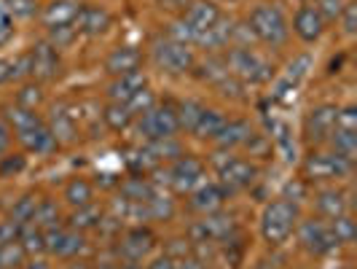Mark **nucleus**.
<instances>
[{"label":"nucleus","instance_id":"dca6fc26","mask_svg":"<svg viewBox=\"0 0 357 269\" xmlns=\"http://www.w3.org/2000/svg\"><path fill=\"white\" fill-rule=\"evenodd\" d=\"M107 27H110V14H107V8L94 6V3L81 6L78 17H75V33L97 38V36H102Z\"/></svg>","mask_w":357,"mask_h":269},{"label":"nucleus","instance_id":"0eeeda50","mask_svg":"<svg viewBox=\"0 0 357 269\" xmlns=\"http://www.w3.org/2000/svg\"><path fill=\"white\" fill-rule=\"evenodd\" d=\"M306 178L312 180H333V178H347L352 173V159L341 157L336 151L331 154H312L304 161Z\"/></svg>","mask_w":357,"mask_h":269},{"label":"nucleus","instance_id":"4c0bfd02","mask_svg":"<svg viewBox=\"0 0 357 269\" xmlns=\"http://www.w3.org/2000/svg\"><path fill=\"white\" fill-rule=\"evenodd\" d=\"M331 229H333V237H336L339 245H347V242L355 240V221L347 213L339 215V218H333V221H331Z\"/></svg>","mask_w":357,"mask_h":269},{"label":"nucleus","instance_id":"a878e982","mask_svg":"<svg viewBox=\"0 0 357 269\" xmlns=\"http://www.w3.org/2000/svg\"><path fill=\"white\" fill-rule=\"evenodd\" d=\"M52 135L56 138V143H70L75 140V119H73V113H68L65 108H56L52 116Z\"/></svg>","mask_w":357,"mask_h":269},{"label":"nucleus","instance_id":"2eb2a0df","mask_svg":"<svg viewBox=\"0 0 357 269\" xmlns=\"http://www.w3.org/2000/svg\"><path fill=\"white\" fill-rule=\"evenodd\" d=\"M293 33L304 43H314L325 33V19L320 17V11L314 6H301L296 11V17H293Z\"/></svg>","mask_w":357,"mask_h":269},{"label":"nucleus","instance_id":"a211bd4d","mask_svg":"<svg viewBox=\"0 0 357 269\" xmlns=\"http://www.w3.org/2000/svg\"><path fill=\"white\" fill-rule=\"evenodd\" d=\"M153 245H156L153 232L145 229V226H135V229H129V232L124 234L119 251L124 253L126 261H140L143 256H148V253L153 251Z\"/></svg>","mask_w":357,"mask_h":269},{"label":"nucleus","instance_id":"f03ea898","mask_svg":"<svg viewBox=\"0 0 357 269\" xmlns=\"http://www.w3.org/2000/svg\"><path fill=\"white\" fill-rule=\"evenodd\" d=\"M250 33L264 46H271V49H277V46H285L287 38H290V24H287L285 14H282V8L280 6H255L250 14Z\"/></svg>","mask_w":357,"mask_h":269},{"label":"nucleus","instance_id":"ea45409f","mask_svg":"<svg viewBox=\"0 0 357 269\" xmlns=\"http://www.w3.org/2000/svg\"><path fill=\"white\" fill-rule=\"evenodd\" d=\"M126 106H129V110H132V113H145V110H151V108L156 106V97H153V92L145 87V89L137 92V94H135V97H132Z\"/></svg>","mask_w":357,"mask_h":269},{"label":"nucleus","instance_id":"ddd939ff","mask_svg":"<svg viewBox=\"0 0 357 269\" xmlns=\"http://www.w3.org/2000/svg\"><path fill=\"white\" fill-rule=\"evenodd\" d=\"M86 248V240L75 229H52L46 232V251L56 259H75L78 253Z\"/></svg>","mask_w":357,"mask_h":269},{"label":"nucleus","instance_id":"6e6552de","mask_svg":"<svg viewBox=\"0 0 357 269\" xmlns=\"http://www.w3.org/2000/svg\"><path fill=\"white\" fill-rule=\"evenodd\" d=\"M218 178L226 191H242L250 189L252 180L258 178V167L239 157H226L223 161H218Z\"/></svg>","mask_w":357,"mask_h":269},{"label":"nucleus","instance_id":"c756f323","mask_svg":"<svg viewBox=\"0 0 357 269\" xmlns=\"http://www.w3.org/2000/svg\"><path fill=\"white\" fill-rule=\"evenodd\" d=\"M234 27L231 22H226V19L220 17L218 22H215L210 30H204L202 36H199L197 43H202V46H207V49H218V46H223V43H229V38H231Z\"/></svg>","mask_w":357,"mask_h":269},{"label":"nucleus","instance_id":"c9c22d12","mask_svg":"<svg viewBox=\"0 0 357 269\" xmlns=\"http://www.w3.org/2000/svg\"><path fill=\"white\" fill-rule=\"evenodd\" d=\"M100 218H102V213L94 208V205H86V208H75V213H73L70 218V229H91V226H97L100 224Z\"/></svg>","mask_w":357,"mask_h":269},{"label":"nucleus","instance_id":"1a4fd4ad","mask_svg":"<svg viewBox=\"0 0 357 269\" xmlns=\"http://www.w3.org/2000/svg\"><path fill=\"white\" fill-rule=\"evenodd\" d=\"M169 186L180 194H191L199 183H204V164L197 157H178L169 167Z\"/></svg>","mask_w":357,"mask_h":269},{"label":"nucleus","instance_id":"72a5a7b5","mask_svg":"<svg viewBox=\"0 0 357 269\" xmlns=\"http://www.w3.org/2000/svg\"><path fill=\"white\" fill-rule=\"evenodd\" d=\"M202 110H204V106H202V103H197V100H185V103H180V106L175 108L180 129H188V132H194V126H197L199 116H202Z\"/></svg>","mask_w":357,"mask_h":269},{"label":"nucleus","instance_id":"bb28decb","mask_svg":"<svg viewBox=\"0 0 357 269\" xmlns=\"http://www.w3.org/2000/svg\"><path fill=\"white\" fill-rule=\"evenodd\" d=\"M30 226H36L40 232H52L59 226V208L54 205L52 199H40L36 208V215L30 221Z\"/></svg>","mask_w":357,"mask_h":269},{"label":"nucleus","instance_id":"e433bc0d","mask_svg":"<svg viewBox=\"0 0 357 269\" xmlns=\"http://www.w3.org/2000/svg\"><path fill=\"white\" fill-rule=\"evenodd\" d=\"M19 242L24 245V251L27 253H43L46 251V232H40L36 226H24L22 234H19Z\"/></svg>","mask_w":357,"mask_h":269},{"label":"nucleus","instance_id":"c03bdc74","mask_svg":"<svg viewBox=\"0 0 357 269\" xmlns=\"http://www.w3.org/2000/svg\"><path fill=\"white\" fill-rule=\"evenodd\" d=\"M43 100V94H40V89L38 87H22V92L17 94V106H22V108H30V110H36V106Z\"/></svg>","mask_w":357,"mask_h":269},{"label":"nucleus","instance_id":"13d9d810","mask_svg":"<svg viewBox=\"0 0 357 269\" xmlns=\"http://www.w3.org/2000/svg\"><path fill=\"white\" fill-rule=\"evenodd\" d=\"M341 269H352V267H349V264H347V267H341Z\"/></svg>","mask_w":357,"mask_h":269},{"label":"nucleus","instance_id":"9b49d317","mask_svg":"<svg viewBox=\"0 0 357 269\" xmlns=\"http://www.w3.org/2000/svg\"><path fill=\"white\" fill-rule=\"evenodd\" d=\"M336 116L339 108L336 106H317L306 113L304 119V135L309 143H322L331 138V132L336 129Z\"/></svg>","mask_w":357,"mask_h":269},{"label":"nucleus","instance_id":"79ce46f5","mask_svg":"<svg viewBox=\"0 0 357 269\" xmlns=\"http://www.w3.org/2000/svg\"><path fill=\"white\" fill-rule=\"evenodd\" d=\"M336 129L357 132V108L355 106L339 108V116H336Z\"/></svg>","mask_w":357,"mask_h":269},{"label":"nucleus","instance_id":"4d7b16f0","mask_svg":"<svg viewBox=\"0 0 357 269\" xmlns=\"http://www.w3.org/2000/svg\"><path fill=\"white\" fill-rule=\"evenodd\" d=\"M258 269H274V267H271L268 261H264V264H261V267H258Z\"/></svg>","mask_w":357,"mask_h":269},{"label":"nucleus","instance_id":"7c9ffc66","mask_svg":"<svg viewBox=\"0 0 357 269\" xmlns=\"http://www.w3.org/2000/svg\"><path fill=\"white\" fill-rule=\"evenodd\" d=\"M27 259V251L19 240L0 242V269H19Z\"/></svg>","mask_w":357,"mask_h":269},{"label":"nucleus","instance_id":"cd10ccee","mask_svg":"<svg viewBox=\"0 0 357 269\" xmlns=\"http://www.w3.org/2000/svg\"><path fill=\"white\" fill-rule=\"evenodd\" d=\"M153 194H159V189L148 178H129L126 183H121V199L126 202H145Z\"/></svg>","mask_w":357,"mask_h":269},{"label":"nucleus","instance_id":"f257e3e1","mask_svg":"<svg viewBox=\"0 0 357 269\" xmlns=\"http://www.w3.org/2000/svg\"><path fill=\"white\" fill-rule=\"evenodd\" d=\"M298 226V208L287 199H274L264 208L261 215V234L268 245H282Z\"/></svg>","mask_w":357,"mask_h":269},{"label":"nucleus","instance_id":"39448f33","mask_svg":"<svg viewBox=\"0 0 357 269\" xmlns=\"http://www.w3.org/2000/svg\"><path fill=\"white\" fill-rule=\"evenodd\" d=\"M140 135H143L148 143L153 140H167V138H175L180 132L178 124V113L172 106H153L151 110L140 113Z\"/></svg>","mask_w":357,"mask_h":269},{"label":"nucleus","instance_id":"9d476101","mask_svg":"<svg viewBox=\"0 0 357 269\" xmlns=\"http://www.w3.org/2000/svg\"><path fill=\"white\" fill-rule=\"evenodd\" d=\"M27 62H30V75L38 81H54L59 75V52L56 46H52L49 41H40L36 43L30 52H27Z\"/></svg>","mask_w":357,"mask_h":269},{"label":"nucleus","instance_id":"5701e85b","mask_svg":"<svg viewBox=\"0 0 357 269\" xmlns=\"http://www.w3.org/2000/svg\"><path fill=\"white\" fill-rule=\"evenodd\" d=\"M314 208H317L320 218L333 221V218L347 213V197H344V191H339V189H322L320 194L314 197Z\"/></svg>","mask_w":357,"mask_h":269},{"label":"nucleus","instance_id":"3c124183","mask_svg":"<svg viewBox=\"0 0 357 269\" xmlns=\"http://www.w3.org/2000/svg\"><path fill=\"white\" fill-rule=\"evenodd\" d=\"M8 143H11V126L0 119V157L8 151Z\"/></svg>","mask_w":357,"mask_h":269},{"label":"nucleus","instance_id":"49530a36","mask_svg":"<svg viewBox=\"0 0 357 269\" xmlns=\"http://www.w3.org/2000/svg\"><path fill=\"white\" fill-rule=\"evenodd\" d=\"M24 170V157H0V178H8L11 173Z\"/></svg>","mask_w":357,"mask_h":269},{"label":"nucleus","instance_id":"6e6d98bb","mask_svg":"<svg viewBox=\"0 0 357 269\" xmlns=\"http://www.w3.org/2000/svg\"><path fill=\"white\" fill-rule=\"evenodd\" d=\"M119 269H140V267H137L135 261H129V264H121V267H119Z\"/></svg>","mask_w":357,"mask_h":269},{"label":"nucleus","instance_id":"4be33fe9","mask_svg":"<svg viewBox=\"0 0 357 269\" xmlns=\"http://www.w3.org/2000/svg\"><path fill=\"white\" fill-rule=\"evenodd\" d=\"M140 62H143V57L135 46H119L105 57V71L116 78V75L140 71Z\"/></svg>","mask_w":357,"mask_h":269},{"label":"nucleus","instance_id":"423d86ee","mask_svg":"<svg viewBox=\"0 0 357 269\" xmlns=\"http://www.w3.org/2000/svg\"><path fill=\"white\" fill-rule=\"evenodd\" d=\"M296 234H298V242L309 253H314V256H325V253H331L333 248H339V242L333 237V229H331V221H322V218L298 221Z\"/></svg>","mask_w":357,"mask_h":269},{"label":"nucleus","instance_id":"20e7f679","mask_svg":"<svg viewBox=\"0 0 357 269\" xmlns=\"http://www.w3.org/2000/svg\"><path fill=\"white\" fill-rule=\"evenodd\" d=\"M151 54H153V62L159 65V71L169 73V75H183V73H188L194 68V52H191V46L178 43L172 38L156 41Z\"/></svg>","mask_w":357,"mask_h":269},{"label":"nucleus","instance_id":"de8ad7c7","mask_svg":"<svg viewBox=\"0 0 357 269\" xmlns=\"http://www.w3.org/2000/svg\"><path fill=\"white\" fill-rule=\"evenodd\" d=\"M14 38V22L8 17V11L0 6V46H6Z\"/></svg>","mask_w":357,"mask_h":269},{"label":"nucleus","instance_id":"f3484780","mask_svg":"<svg viewBox=\"0 0 357 269\" xmlns=\"http://www.w3.org/2000/svg\"><path fill=\"white\" fill-rule=\"evenodd\" d=\"M17 138L22 140V145L30 151V154H52L54 148H56V138L52 135V129L49 124L43 122V119H38L36 124H30L27 129H22L17 132Z\"/></svg>","mask_w":357,"mask_h":269},{"label":"nucleus","instance_id":"7ed1b4c3","mask_svg":"<svg viewBox=\"0 0 357 269\" xmlns=\"http://www.w3.org/2000/svg\"><path fill=\"white\" fill-rule=\"evenodd\" d=\"M226 68H229V73L236 81H245V84H266L274 75V71H271V65H268L266 59L261 54L245 49V46H236V49L229 52Z\"/></svg>","mask_w":357,"mask_h":269},{"label":"nucleus","instance_id":"4468645a","mask_svg":"<svg viewBox=\"0 0 357 269\" xmlns=\"http://www.w3.org/2000/svg\"><path fill=\"white\" fill-rule=\"evenodd\" d=\"M226 199H229V191L220 186V183H199L197 189L191 191V208L199 210V213L210 215V213H218L223 205H226Z\"/></svg>","mask_w":357,"mask_h":269},{"label":"nucleus","instance_id":"c85d7f7f","mask_svg":"<svg viewBox=\"0 0 357 269\" xmlns=\"http://www.w3.org/2000/svg\"><path fill=\"white\" fill-rule=\"evenodd\" d=\"M65 199L73 208H86L94 199V186H91L86 178H73L68 186H65Z\"/></svg>","mask_w":357,"mask_h":269},{"label":"nucleus","instance_id":"473e14b6","mask_svg":"<svg viewBox=\"0 0 357 269\" xmlns=\"http://www.w3.org/2000/svg\"><path fill=\"white\" fill-rule=\"evenodd\" d=\"M328 140L333 143V151H336V154H341V157H347V159H355V151H357V132H347V129H333Z\"/></svg>","mask_w":357,"mask_h":269},{"label":"nucleus","instance_id":"2f4dec72","mask_svg":"<svg viewBox=\"0 0 357 269\" xmlns=\"http://www.w3.org/2000/svg\"><path fill=\"white\" fill-rule=\"evenodd\" d=\"M102 119H105V124L113 129V132H121L126 126L132 124V119H135V113L129 110V106L124 103H110L105 108V113H102Z\"/></svg>","mask_w":357,"mask_h":269},{"label":"nucleus","instance_id":"f704fd0d","mask_svg":"<svg viewBox=\"0 0 357 269\" xmlns=\"http://www.w3.org/2000/svg\"><path fill=\"white\" fill-rule=\"evenodd\" d=\"M40 199L33 197V194H24L22 199H17V205H14V210H11V221L19 224V226H27L30 221H33V215H36V208Z\"/></svg>","mask_w":357,"mask_h":269},{"label":"nucleus","instance_id":"6ab92c4d","mask_svg":"<svg viewBox=\"0 0 357 269\" xmlns=\"http://www.w3.org/2000/svg\"><path fill=\"white\" fill-rule=\"evenodd\" d=\"M81 11V3L78 0H52L46 8H43V24L49 30H56V27H73L75 24V17Z\"/></svg>","mask_w":357,"mask_h":269},{"label":"nucleus","instance_id":"f8f14e48","mask_svg":"<svg viewBox=\"0 0 357 269\" xmlns=\"http://www.w3.org/2000/svg\"><path fill=\"white\" fill-rule=\"evenodd\" d=\"M234 234V218L223 213H210L204 215L199 224L191 226V237L194 242L204 245V242H223Z\"/></svg>","mask_w":357,"mask_h":269},{"label":"nucleus","instance_id":"393cba45","mask_svg":"<svg viewBox=\"0 0 357 269\" xmlns=\"http://www.w3.org/2000/svg\"><path fill=\"white\" fill-rule=\"evenodd\" d=\"M252 135L255 132H252V126L248 122H226V126L220 129V135H218L215 143H220L223 148H236V145L250 143Z\"/></svg>","mask_w":357,"mask_h":269},{"label":"nucleus","instance_id":"09e8293b","mask_svg":"<svg viewBox=\"0 0 357 269\" xmlns=\"http://www.w3.org/2000/svg\"><path fill=\"white\" fill-rule=\"evenodd\" d=\"M22 229H24V226H19V224H14V221L8 218L6 224H0V242H8V240H19Z\"/></svg>","mask_w":357,"mask_h":269},{"label":"nucleus","instance_id":"603ef678","mask_svg":"<svg viewBox=\"0 0 357 269\" xmlns=\"http://www.w3.org/2000/svg\"><path fill=\"white\" fill-rule=\"evenodd\" d=\"M175 267H178V259H172V256H159V259L151 261L148 269H175Z\"/></svg>","mask_w":357,"mask_h":269},{"label":"nucleus","instance_id":"a18cd8bd","mask_svg":"<svg viewBox=\"0 0 357 269\" xmlns=\"http://www.w3.org/2000/svg\"><path fill=\"white\" fill-rule=\"evenodd\" d=\"M339 19H341V24H344V33H347V36H355V30H357V6L355 3H347Z\"/></svg>","mask_w":357,"mask_h":269},{"label":"nucleus","instance_id":"58836bf2","mask_svg":"<svg viewBox=\"0 0 357 269\" xmlns=\"http://www.w3.org/2000/svg\"><path fill=\"white\" fill-rule=\"evenodd\" d=\"M3 8L8 11V17H19V19H30L38 14L36 0H6Z\"/></svg>","mask_w":357,"mask_h":269},{"label":"nucleus","instance_id":"37998d69","mask_svg":"<svg viewBox=\"0 0 357 269\" xmlns=\"http://www.w3.org/2000/svg\"><path fill=\"white\" fill-rule=\"evenodd\" d=\"M309 65H312V59H309V57H298L296 62H290V68H287V73H285L287 84H293V87H296V84L306 75Z\"/></svg>","mask_w":357,"mask_h":269},{"label":"nucleus","instance_id":"8fccbe9b","mask_svg":"<svg viewBox=\"0 0 357 269\" xmlns=\"http://www.w3.org/2000/svg\"><path fill=\"white\" fill-rule=\"evenodd\" d=\"M8 81H14V62L0 57V87L8 84Z\"/></svg>","mask_w":357,"mask_h":269},{"label":"nucleus","instance_id":"aec40b11","mask_svg":"<svg viewBox=\"0 0 357 269\" xmlns=\"http://www.w3.org/2000/svg\"><path fill=\"white\" fill-rule=\"evenodd\" d=\"M218 19H220V8H218L215 3H210V0H197V3H191L188 11L183 14V22L197 33V41L204 30L213 27Z\"/></svg>","mask_w":357,"mask_h":269},{"label":"nucleus","instance_id":"412c9836","mask_svg":"<svg viewBox=\"0 0 357 269\" xmlns=\"http://www.w3.org/2000/svg\"><path fill=\"white\" fill-rule=\"evenodd\" d=\"M148 87V78H145L143 71H135V73H126V75H116V81L107 87V94L113 103H129L135 94L140 89Z\"/></svg>","mask_w":357,"mask_h":269},{"label":"nucleus","instance_id":"a19ab883","mask_svg":"<svg viewBox=\"0 0 357 269\" xmlns=\"http://www.w3.org/2000/svg\"><path fill=\"white\" fill-rule=\"evenodd\" d=\"M344 0H320V6H314L317 11H320V17L325 19V24L328 22H336L341 17V11H344Z\"/></svg>","mask_w":357,"mask_h":269},{"label":"nucleus","instance_id":"b1692460","mask_svg":"<svg viewBox=\"0 0 357 269\" xmlns=\"http://www.w3.org/2000/svg\"><path fill=\"white\" fill-rule=\"evenodd\" d=\"M226 116L223 113H218L213 108H204L202 110V116H199L197 126H194V135L202 138V140H218V135H220V129L226 126Z\"/></svg>","mask_w":357,"mask_h":269},{"label":"nucleus","instance_id":"5fc2aeb1","mask_svg":"<svg viewBox=\"0 0 357 269\" xmlns=\"http://www.w3.org/2000/svg\"><path fill=\"white\" fill-rule=\"evenodd\" d=\"M22 269H52L43 259H33L30 264H22Z\"/></svg>","mask_w":357,"mask_h":269},{"label":"nucleus","instance_id":"864d4df0","mask_svg":"<svg viewBox=\"0 0 357 269\" xmlns=\"http://www.w3.org/2000/svg\"><path fill=\"white\" fill-rule=\"evenodd\" d=\"M175 269H207V267L202 261H197V259H183V261H178Z\"/></svg>","mask_w":357,"mask_h":269}]
</instances>
